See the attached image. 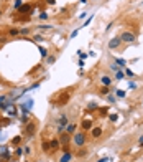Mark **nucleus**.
<instances>
[{
	"instance_id": "f257e3e1",
	"label": "nucleus",
	"mask_w": 143,
	"mask_h": 162,
	"mask_svg": "<svg viewBox=\"0 0 143 162\" xmlns=\"http://www.w3.org/2000/svg\"><path fill=\"white\" fill-rule=\"evenodd\" d=\"M71 142L74 147H84L87 142V136L84 131H79V132H74V134H71Z\"/></svg>"
},
{
	"instance_id": "f03ea898",
	"label": "nucleus",
	"mask_w": 143,
	"mask_h": 162,
	"mask_svg": "<svg viewBox=\"0 0 143 162\" xmlns=\"http://www.w3.org/2000/svg\"><path fill=\"white\" fill-rule=\"evenodd\" d=\"M56 124H58V134H61V132L66 131V126L69 124V117L66 114H61V116L56 119Z\"/></svg>"
},
{
	"instance_id": "7ed1b4c3",
	"label": "nucleus",
	"mask_w": 143,
	"mask_h": 162,
	"mask_svg": "<svg viewBox=\"0 0 143 162\" xmlns=\"http://www.w3.org/2000/svg\"><path fill=\"white\" fill-rule=\"evenodd\" d=\"M120 40H122V43H135V40H137V36H135V33H132V31H128V30H125V31H122L120 33Z\"/></svg>"
},
{
	"instance_id": "20e7f679",
	"label": "nucleus",
	"mask_w": 143,
	"mask_h": 162,
	"mask_svg": "<svg viewBox=\"0 0 143 162\" xmlns=\"http://www.w3.org/2000/svg\"><path fill=\"white\" fill-rule=\"evenodd\" d=\"M12 156H10V149L7 144H0V161H10Z\"/></svg>"
},
{
	"instance_id": "39448f33",
	"label": "nucleus",
	"mask_w": 143,
	"mask_h": 162,
	"mask_svg": "<svg viewBox=\"0 0 143 162\" xmlns=\"http://www.w3.org/2000/svg\"><path fill=\"white\" fill-rule=\"evenodd\" d=\"M35 131H36V126H35V122H28V124H26V127H25V132H23V134H25V137L26 139H31V137L35 136Z\"/></svg>"
},
{
	"instance_id": "423d86ee",
	"label": "nucleus",
	"mask_w": 143,
	"mask_h": 162,
	"mask_svg": "<svg viewBox=\"0 0 143 162\" xmlns=\"http://www.w3.org/2000/svg\"><path fill=\"white\" fill-rule=\"evenodd\" d=\"M122 46V40H120V36H113L112 40L109 41V50H118Z\"/></svg>"
},
{
	"instance_id": "0eeeda50",
	"label": "nucleus",
	"mask_w": 143,
	"mask_h": 162,
	"mask_svg": "<svg viewBox=\"0 0 143 162\" xmlns=\"http://www.w3.org/2000/svg\"><path fill=\"white\" fill-rule=\"evenodd\" d=\"M58 139H59V142H61V146H67V144H69V141H71V134H67V132L64 131V132H61V134H59V137H58Z\"/></svg>"
},
{
	"instance_id": "6e6552de",
	"label": "nucleus",
	"mask_w": 143,
	"mask_h": 162,
	"mask_svg": "<svg viewBox=\"0 0 143 162\" xmlns=\"http://www.w3.org/2000/svg\"><path fill=\"white\" fill-rule=\"evenodd\" d=\"M50 149H51V152H56L58 149H61V142H59L58 137H54V139L50 141Z\"/></svg>"
},
{
	"instance_id": "1a4fd4ad",
	"label": "nucleus",
	"mask_w": 143,
	"mask_h": 162,
	"mask_svg": "<svg viewBox=\"0 0 143 162\" xmlns=\"http://www.w3.org/2000/svg\"><path fill=\"white\" fill-rule=\"evenodd\" d=\"M102 134H104L102 127H92V129H91L92 139H100V137H102Z\"/></svg>"
},
{
	"instance_id": "9d476101",
	"label": "nucleus",
	"mask_w": 143,
	"mask_h": 162,
	"mask_svg": "<svg viewBox=\"0 0 143 162\" xmlns=\"http://www.w3.org/2000/svg\"><path fill=\"white\" fill-rule=\"evenodd\" d=\"M16 12H18V13H21V15H25V13H26V15H30V12H31V5L28 3V2H25V3H23V5H21Z\"/></svg>"
},
{
	"instance_id": "9b49d317",
	"label": "nucleus",
	"mask_w": 143,
	"mask_h": 162,
	"mask_svg": "<svg viewBox=\"0 0 143 162\" xmlns=\"http://www.w3.org/2000/svg\"><path fill=\"white\" fill-rule=\"evenodd\" d=\"M99 81H100V84H102V86H107V88H110V84H112V81H113V80H112V78H110L109 75H102Z\"/></svg>"
},
{
	"instance_id": "f8f14e48",
	"label": "nucleus",
	"mask_w": 143,
	"mask_h": 162,
	"mask_svg": "<svg viewBox=\"0 0 143 162\" xmlns=\"http://www.w3.org/2000/svg\"><path fill=\"white\" fill-rule=\"evenodd\" d=\"M71 161H72V154H71V151L63 152L61 156H59V159H58V162H71Z\"/></svg>"
},
{
	"instance_id": "ddd939ff",
	"label": "nucleus",
	"mask_w": 143,
	"mask_h": 162,
	"mask_svg": "<svg viewBox=\"0 0 143 162\" xmlns=\"http://www.w3.org/2000/svg\"><path fill=\"white\" fill-rule=\"evenodd\" d=\"M69 98H71L69 91H66V93H61V96H59V99H58V104H59V106H63V104H66V103L69 101Z\"/></svg>"
},
{
	"instance_id": "4468645a",
	"label": "nucleus",
	"mask_w": 143,
	"mask_h": 162,
	"mask_svg": "<svg viewBox=\"0 0 143 162\" xmlns=\"http://www.w3.org/2000/svg\"><path fill=\"white\" fill-rule=\"evenodd\" d=\"M92 129V121L91 119H84L82 121V131L86 132V131H91Z\"/></svg>"
},
{
	"instance_id": "2eb2a0df",
	"label": "nucleus",
	"mask_w": 143,
	"mask_h": 162,
	"mask_svg": "<svg viewBox=\"0 0 143 162\" xmlns=\"http://www.w3.org/2000/svg\"><path fill=\"white\" fill-rule=\"evenodd\" d=\"M115 65L120 68V70H123V68H127V61L123 60V58H115V61H113Z\"/></svg>"
},
{
	"instance_id": "dca6fc26",
	"label": "nucleus",
	"mask_w": 143,
	"mask_h": 162,
	"mask_svg": "<svg viewBox=\"0 0 143 162\" xmlns=\"http://www.w3.org/2000/svg\"><path fill=\"white\" fill-rule=\"evenodd\" d=\"M38 51H40V56L43 58V60H46V58H48V55H50V53H48V48H45V46H40V45H38Z\"/></svg>"
},
{
	"instance_id": "f3484780",
	"label": "nucleus",
	"mask_w": 143,
	"mask_h": 162,
	"mask_svg": "<svg viewBox=\"0 0 143 162\" xmlns=\"http://www.w3.org/2000/svg\"><path fill=\"white\" fill-rule=\"evenodd\" d=\"M36 28H38V31H48V30H53V25H48V23H40Z\"/></svg>"
},
{
	"instance_id": "a211bd4d",
	"label": "nucleus",
	"mask_w": 143,
	"mask_h": 162,
	"mask_svg": "<svg viewBox=\"0 0 143 162\" xmlns=\"http://www.w3.org/2000/svg\"><path fill=\"white\" fill-rule=\"evenodd\" d=\"M33 41L40 45V43H43V41H45V36L41 35V33H38V35H35V36H33Z\"/></svg>"
},
{
	"instance_id": "6ab92c4d",
	"label": "nucleus",
	"mask_w": 143,
	"mask_h": 162,
	"mask_svg": "<svg viewBox=\"0 0 143 162\" xmlns=\"http://www.w3.org/2000/svg\"><path fill=\"white\" fill-rule=\"evenodd\" d=\"M41 149H43V152H51V149H50V142L43 141L41 142Z\"/></svg>"
},
{
	"instance_id": "aec40b11",
	"label": "nucleus",
	"mask_w": 143,
	"mask_h": 162,
	"mask_svg": "<svg viewBox=\"0 0 143 162\" xmlns=\"http://www.w3.org/2000/svg\"><path fill=\"white\" fill-rule=\"evenodd\" d=\"M66 132H67V134H74V132H76V124H67V126H66Z\"/></svg>"
},
{
	"instance_id": "412c9836",
	"label": "nucleus",
	"mask_w": 143,
	"mask_h": 162,
	"mask_svg": "<svg viewBox=\"0 0 143 162\" xmlns=\"http://www.w3.org/2000/svg\"><path fill=\"white\" fill-rule=\"evenodd\" d=\"M123 78H125V73H123V70H118V71H115V80H117V81L123 80Z\"/></svg>"
},
{
	"instance_id": "4be33fe9",
	"label": "nucleus",
	"mask_w": 143,
	"mask_h": 162,
	"mask_svg": "<svg viewBox=\"0 0 143 162\" xmlns=\"http://www.w3.org/2000/svg\"><path fill=\"white\" fill-rule=\"evenodd\" d=\"M125 96H127V93L123 91V89H117L115 91V98H118V99H123Z\"/></svg>"
},
{
	"instance_id": "5701e85b",
	"label": "nucleus",
	"mask_w": 143,
	"mask_h": 162,
	"mask_svg": "<svg viewBox=\"0 0 143 162\" xmlns=\"http://www.w3.org/2000/svg\"><path fill=\"white\" fill-rule=\"evenodd\" d=\"M20 142H21V136L12 137V146H20Z\"/></svg>"
},
{
	"instance_id": "b1692460",
	"label": "nucleus",
	"mask_w": 143,
	"mask_h": 162,
	"mask_svg": "<svg viewBox=\"0 0 143 162\" xmlns=\"http://www.w3.org/2000/svg\"><path fill=\"white\" fill-rule=\"evenodd\" d=\"M38 17H40V20H41V22L50 20V13H48V12H41V13H40Z\"/></svg>"
},
{
	"instance_id": "393cba45",
	"label": "nucleus",
	"mask_w": 143,
	"mask_h": 162,
	"mask_svg": "<svg viewBox=\"0 0 143 162\" xmlns=\"http://www.w3.org/2000/svg\"><path fill=\"white\" fill-rule=\"evenodd\" d=\"M97 103H94V101H92V103H89V104H87V111H96V109H97Z\"/></svg>"
},
{
	"instance_id": "a878e982",
	"label": "nucleus",
	"mask_w": 143,
	"mask_h": 162,
	"mask_svg": "<svg viewBox=\"0 0 143 162\" xmlns=\"http://www.w3.org/2000/svg\"><path fill=\"white\" fill-rule=\"evenodd\" d=\"M8 35H10V36L20 35V28H10V30H8Z\"/></svg>"
},
{
	"instance_id": "bb28decb",
	"label": "nucleus",
	"mask_w": 143,
	"mask_h": 162,
	"mask_svg": "<svg viewBox=\"0 0 143 162\" xmlns=\"http://www.w3.org/2000/svg\"><path fill=\"white\" fill-rule=\"evenodd\" d=\"M46 63H48V65L56 63V56H54V55H48V58H46Z\"/></svg>"
},
{
	"instance_id": "cd10ccee",
	"label": "nucleus",
	"mask_w": 143,
	"mask_h": 162,
	"mask_svg": "<svg viewBox=\"0 0 143 162\" xmlns=\"http://www.w3.org/2000/svg\"><path fill=\"white\" fill-rule=\"evenodd\" d=\"M30 33H31V28H26V27H25V28H20V35H23V36H28Z\"/></svg>"
},
{
	"instance_id": "c85d7f7f",
	"label": "nucleus",
	"mask_w": 143,
	"mask_h": 162,
	"mask_svg": "<svg viewBox=\"0 0 143 162\" xmlns=\"http://www.w3.org/2000/svg\"><path fill=\"white\" fill-rule=\"evenodd\" d=\"M15 156H16V157H21V156H23V146H16Z\"/></svg>"
},
{
	"instance_id": "c756f323",
	"label": "nucleus",
	"mask_w": 143,
	"mask_h": 162,
	"mask_svg": "<svg viewBox=\"0 0 143 162\" xmlns=\"http://www.w3.org/2000/svg\"><path fill=\"white\" fill-rule=\"evenodd\" d=\"M23 3H25L23 0H15V2H13V8H15V10H18V8L23 5Z\"/></svg>"
},
{
	"instance_id": "7c9ffc66",
	"label": "nucleus",
	"mask_w": 143,
	"mask_h": 162,
	"mask_svg": "<svg viewBox=\"0 0 143 162\" xmlns=\"http://www.w3.org/2000/svg\"><path fill=\"white\" fill-rule=\"evenodd\" d=\"M109 91H110V88H107V86H102V88H100V96H107V94H109Z\"/></svg>"
},
{
	"instance_id": "2f4dec72",
	"label": "nucleus",
	"mask_w": 143,
	"mask_h": 162,
	"mask_svg": "<svg viewBox=\"0 0 143 162\" xmlns=\"http://www.w3.org/2000/svg\"><path fill=\"white\" fill-rule=\"evenodd\" d=\"M77 55H79V60H82V61H84L87 56H89L87 53H84V51H81V50H77Z\"/></svg>"
},
{
	"instance_id": "473e14b6",
	"label": "nucleus",
	"mask_w": 143,
	"mask_h": 162,
	"mask_svg": "<svg viewBox=\"0 0 143 162\" xmlns=\"http://www.w3.org/2000/svg\"><path fill=\"white\" fill-rule=\"evenodd\" d=\"M123 73H125V76H128V78H133V71L132 70H128V68H123Z\"/></svg>"
},
{
	"instance_id": "72a5a7b5",
	"label": "nucleus",
	"mask_w": 143,
	"mask_h": 162,
	"mask_svg": "<svg viewBox=\"0 0 143 162\" xmlns=\"http://www.w3.org/2000/svg\"><path fill=\"white\" fill-rule=\"evenodd\" d=\"M105 98H107V101L110 103V104H113V103L117 101V98L113 96V94H107V96H105Z\"/></svg>"
},
{
	"instance_id": "f704fd0d",
	"label": "nucleus",
	"mask_w": 143,
	"mask_h": 162,
	"mask_svg": "<svg viewBox=\"0 0 143 162\" xmlns=\"http://www.w3.org/2000/svg\"><path fill=\"white\" fill-rule=\"evenodd\" d=\"M109 119H110V122H117L118 121V114H109Z\"/></svg>"
},
{
	"instance_id": "c9c22d12",
	"label": "nucleus",
	"mask_w": 143,
	"mask_h": 162,
	"mask_svg": "<svg viewBox=\"0 0 143 162\" xmlns=\"http://www.w3.org/2000/svg\"><path fill=\"white\" fill-rule=\"evenodd\" d=\"M23 154H25V156H30V154H31V147L30 146H23Z\"/></svg>"
},
{
	"instance_id": "e433bc0d",
	"label": "nucleus",
	"mask_w": 143,
	"mask_h": 162,
	"mask_svg": "<svg viewBox=\"0 0 143 162\" xmlns=\"http://www.w3.org/2000/svg\"><path fill=\"white\" fill-rule=\"evenodd\" d=\"M92 18H94V15H91V17H87L86 20H84V25H82V27H87V25H89V23H91V22H92Z\"/></svg>"
},
{
	"instance_id": "4c0bfd02",
	"label": "nucleus",
	"mask_w": 143,
	"mask_h": 162,
	"mask_svg": "<svg viewBox=\"0 0 143 162\" xmlns=\"http://www.w3.org/2000/svg\"><path fill=\"white\" fill-rule=\"evenodd\" d=\"M100 114H102V116H107L109 114V108L105 106V108H100Z\"/></svg>"
},
{
	"instance_id": "58836bf2",
	"label": "nucleus",
	"mask_w": 143,
	"mask_h": 162,
	"mask_svg": "<svg viewBox=\"0 0 143 162\" xmlns=\"http://www.w3.org/2000/svg\"><path fill=\"white\" fill-rule=\"evenodd\" d=\"M128 88L130 89H137V83L135 81H128Z\"/></svg>"
},
{
	"instance_id": "ea45409f",
	"label": "nucleus",
	"mask_w": 143,
	"mask_h": 162,
	"mask_svg": "<svg viewBox=\"0 0 143 162\" xmlns=\"http://www.w3.org/2000/svg\"><path fill=\"white\" fill-rule=\"evenodd\" d=\"M79 30H81V28H76V30H72V31H71V38H74V36H77V33H79Z\"/></svg>"
},
{
	"instance_id": "a19ab883",
	"label": "nucleus",
	"mask_w": 143,
	"mask_h": 162,
	"mask_svg": "<svg viewBox=\"0 0 143 162\" xmlns=\"http://www.w3.org/2000/svg\"><path fill=\"white\" fill-rule=\"evenodd\" d=\"M0 111H7V101L5 103H0Z\"/></svg>"
},
{
	"instance_id": "79ce46f5",
	"label": "nucleus",
	"mask_w": 143,
	"mask_h": 162,
	"mask_svg": "<svg viewBox=\"0 0 143 162\" xmlns=\"http://www.w3.org/2000/svg\"><path fill=\"white\" fill-rule=\"evenodd\" d=\"M86 18H87V13H86V12L79 13V20H86Z\"/></svg>"
},
{
	"instance_id": "37998d69",
	"label": "nucleus",
	"mask_w": 143,
	"mask_h": 162,
	"mask_svg": "<svg viewBox=\"0 0 143 162\" xmlns=\"http://www.w3.org/2000/svg\"><path fill=\"white\" fill-rule=\"evenodd\" d=\"M0 121H3V122H2L3 126H7V124H10V119H8V117H3V119H0Z\"/></svg>"
},
{
	"instance_id": "c03bdc74",
	"label": "nucleus",
	"mask_w": 143,
	"mask_h": 162,
	"mask_svg": "<svg viewBox=\"0 0 143 162\" xmlns=\"http://www.w3.org/2000/svg\"><path fill=\"white\" fill-rule=\"evenodd\" d=\"M110 70H112V71H118L120 68H118V66L115 65V63H112V65H110Z\"/></svg>"
},
{
	"instance_id": "a18cd8bd",
	"label": "nucleus",
	"mask_w": 143,
	"mask_h": 162,
	"mask_svg": "<svg viewBox=\"0 0 143 162\" xmlns=\"http://www.w3.org/2000/svg\"><path fill=\"white\" fill-rule=\"evenodd\" d=\"M46 5H56V0H45Z\"/></svg>"
},
{
	"instance_id": "49530a36",
	"label": "nucleus",
	"mask_w": 143,
	"mask_h": 162,
	"mask_svg": "<svg viewBox=\"0 0 143 162\" xmlns=\"http://www.w3.org/2000/svg\"><path fill=\"white\" fill-rule=\"evenodd\" d=\"M109 161V157H102V159H99L97 162H107Z\"/></svg>"
},
{
	"instance_id": "de8ad7c7",
	"label": "nucleus",
	"mask_w": 143,
	"mask_h": 162,
	"mask_svg": "<svg viewBox=\"0 0 143 162\" xmlns=\"http://www.w3.org/2000/svg\"><path fill=\"white\" fill-rule=\"evenodd\" d=\"M5 41H7V38H5V36H2V38H0V43H5Z\"/></svg>"
},
{
	"instance_id": "09e8293b",
	"label": "nucleus",
	"mask_w": 143,
	"mask_h": 162,
	"mask_svg": "<svg viewBox=\"0 0 143 162\" xmlns=\"http://www.w3.org/2000/svg\"><path fill=\"white\" fill-rule=\"evenodd\" d=\"M138 142H140V144H143V136H140V137H138Z\"/></svg>"
},
{
	"instance_id": "8fccbe9b",
	"label": "nucleus",
	"mask_w": 143,
	"mask_h": 162,
	"mask_svg": "<svg viewBox=\"0 0 143 162\" xmlns=\"http://www.w3.org/2000/svg\"><path fill=\"white\" fill-rule=\"evenodd\" d=\"M79 3H87V0H79Z\"/></svg>"
},
{
	"instance_id": "3c124183",
	"label": "nucleus",
	"mask_w": 143,
	"mask_h": 162,
	"mask_svg": "<svg viewBox=\"0 0 143 162\" xmlns=\"http://www.w3.org/2000/svg\"><path fill=\"white\" fill-rule=\"evenodd\" d=\"M8 162H18V161H15V159H10V161H8Z\"/></svg>"
},
{
	"instance_id": "603ef678",
	"label": "nucleus",
	"mask_w": 143,
	"mask_h": 162,
	"mask_svg": "<svg viewBox=\"0 0 143 162\" xmlns=\"http://www.w3.org/2000/svg\"><path fill=\"white\" fill-rule=\"evenodd\" d=\"M2 15H3V12H2V8H0V17H2Z\"/></svg>"
},
{
	"instance_id": "864d4df0",
	"label": "nucleus",
	"mask_w": 143,
	"mask_h": 162,
	"mask_svg": "<svg viewBox=\"0 0 143 162\" xmlns=\"http://www.w3.org/2000/svg\"><path fill=\"white\" fill-rule=\"evenodd\" d=\"M140 147H142V149H143V144H140Z\"/></svg>"
},
{
	"instance_id": "5fc2aeb1",
	"label": "nucleus",
	"mask_w": 143,
	"mask_h": 162,
	"mask_svg": "<svg viewBox=\"0 0 143 162\" xmlns=\"http://www.w3.org/2000/svg\"><path fill=\"white\" fill-rule=\"evenodd\" d=\"M0 132H2V126H0Z\"/></svg>"
},
{
	"instance_id": "6e6d98bb",
	"label": "nucleus",
	"mask_w": 143,
	"mask_h": 162,
	"mask_svg": "<svg viewBox=\"0 0 143 162\" xmlns=\"http://www.w3.org/2000/svg\"><path fill=\"white\" fill-rule=\"evenodd\" d=\"M0 7H2V2H0Z\"/></svg>"
},
{
	"instance_id": "4d7b16f0",
	"label": "nucleus",
	"mask_w": 143,
	"mask_h": 162,
	"mask_svg": "<svg viewBox=\"0 0 143 162\" xmlns=\"http://www.w3.org/2000/svg\"><path fill=\"white\" fill-rule=\"evenodd\" d=\"M142 3H143V0H142Z\"/></svg>"
},
{
	"instance_id": "13d9d810",
	"label": "nucleus",
	"mask_w": 143,
	"mask_h": 162,
	"mask_svg": "<svg viewBox=\"0 0 143 162\" xmlns=\"http://www.w3.org/2000/svg\"><path fill=\"white\" fill-rule=\"evenodd\" d=\"M0 162H3V161H0Z\"/></svg>"
}]
</instances>
